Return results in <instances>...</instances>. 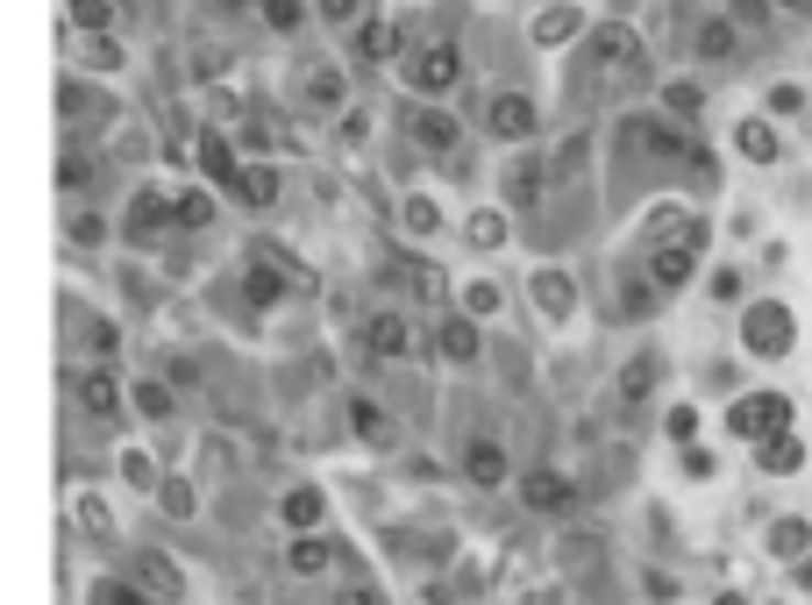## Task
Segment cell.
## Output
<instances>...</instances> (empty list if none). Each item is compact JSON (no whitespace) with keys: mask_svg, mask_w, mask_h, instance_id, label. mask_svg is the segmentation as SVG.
I'll return each instance as SVG.
<instances>
[{"mask_svg":"<svg viewBox=\"0 0 812 605\" xmlns=\"http://www.w3.org/2000/svg\"><path fill=\"white\" fill-rule=\"evenodd\" d=\"M457 79H463V51H457V43H420V51L406 57V86H414L420 100H442Z\"/></svg>","mask_w":812,"mask_h":605,"instance_id":"obj_1","label":"cell"},{"mask_svg":"<svg viewBox=\"0 0 812 605\" xmlns=\"http://www.w3.org/2000/svg\"><path fill=\"white\" fill-rule=\"evenodd\" d=\"M164 229H172V193H164V186H143V193L129 200V215H122V235H129V242H157Z\"/></svg>","mask_w":812,"mask_h":605,"instance_id":"obj_2","label":"cell"},{"mask_svg":"<svg viewBox=\"0 0 812 605\" xmlns=\"http://www.w3.org/2000/svg\"><path fill=\"white\" fill-rule=\"evenodd\" d=\"M592 65L606 72V79H627V72L641 65V43H635V29H592Z\"/></svg>","mask_w":812,"mask_h":605,"instance_id":"obj_3","label":"cell"},{"mask_svg":"<svg viewBox=\"0 0 812 605\" xmlns=\"http://www.w3.org/2000/svg\"><path fill=\"white\" fill-rule=\"evenodd\" d=\"M734 428H742V435H756V442H762V435H784V428H791V399H784V392L742 399V406H734Z\"/></svg>","mask_w":812,"mask_h":605,"instance_id":"obj_4","label":"cell"},{"mask_svg":"<svg viewBox=\"0 0 812 605\" xmlns=\"http://www.w3.org/2000/svg\"><path fill=\"white\" fill-rule=\"evenodd\" d=\"M485 129L506 135V143H528V135H535V100H528V94H500V100L485 108Z\"/></svg>","mask_w":812,"mask_h":605,"instance_id":"obj_5","label":"cell"},{"mask_svg":"<svg viewBox=\"0 0 812 605\" xmlns=\"http://www.w3.org/2000/svg\"><path fill=\"white\" fill-rule=\"evenodd\" d=\"M135 584H143L150 598H164V605H172V598H186V570H178L172 556H157V549H143V556H135Z\"/></svg>","mask_w":812,"mask_h":605,"instance_id":"obj_6","label":"cell"},{"mask_svg":"<svg viewBox=\"0 0 812 605\" xmlns=\"http://www.w3.org/2000/svg\"><path fill=\"white\" fill-rule=\"evenodd\" d=\"M364 350L385 356V363L414 350V328H406V314H371V321H364Z\"/></svg>","mask_w":812,"mask_h":605,"instance_id":"obj_7","label":"cell"},{"mask_svg":"<svg viewBox=\"0 0 812 605\" xmlns=\"http://www.w3.org/2000/svg\"><path fill=\"white\" fill-rule=\"evenodd\" d=\"M321 513H328V498L314 492V484H293V492L278 498V520L293 527V535H314V527H321Z\"/></svg>","mask_w":812,"mask_h":605,"instance_id":"obj_8","label":"cell"},{"mask_svg":"<svg viewBox=\"0 0 812 605\" xmlns=\"http://www.w3.org/2000/svg\"><path fill=\"white\" fill-rule=\"evenodd\" d=\"M784 342H791V321H784V307H756V314H748V350H762V356H784Z\"/></svg>","mask_w":812,"mask_h":605,"instance_id":"obj_9","label":"cell"},{"mask_svg":"<svg viewBox=\"0 0 812 605\" xmlns=\"http://www.w3.org/2000/svg\"><path fill=\"white\" fill-rule=\"evenodd\" d=\"M79 406H86L94 420H114V414H122V385H114L108 371H86V377H79Z\"/></svg>","mask_w":812,"mask_h":605,"instance_id":"obj_10","label":"cell"},{"mask_svg":"<svg viewBox=\"0 0 812 605\" xmlns=\"http://www.w3.org/2000/svg\"><path fill=\"white\" fill-rule=\"evenodd\" d=\"M520 498H528L535 513H563V506H570V477H556V471H528V477H520Z\"/></svg>","mask_w":812,"mask_h":605,"instance_id":"obj_11","label":"cell"},{"mask_svg":"<svg viewBox=\"0 0 812 605\" xmlns=\"http://www.w3.org/2000/svg\"><path fill=\"white\" fill-rule=\"evenodd\" d=\"M435 350H442L449 363H471L478 356V321H471V314H449V321L435 328Z\"/></svg>","mask_w":812,"mask_h":605,"instance_id":"obj_12","label":"cell"},{"mask_svg":"<svg viewBox=\"0 0 812 605\" xmlns=\"http://www.w3.org/2000/svg\"><path fill=\"white\" fill-rule=\"evenodd\" d=\"M350 36H356V57H364V65H385V57H399V29H393V22H356Z\"/></svg>","mask_w":812,"mask_h":605,"instance_id":"obj_13","label":"cell"},{"mask_svg":"<svg viewBox=\"0 0 812 605\" xmlns=\"http://www.w3.org/2000/svg\"><path fill=\"white\" fill-rule=\"evenodd\" d=\"M285 563H293L299 578H321V570L336 563V541H321V535H293V549H285Z\"/></svg>","mask_w":812,"mask_h":605,"instance_id":"obj_14","label":"cell"},{"mask_svg":"<svg viewBox=\"0 0 812 605\" xmlns=\"http://www.w3.org/2000/svg\"><path fill=\"white\" fill-rule=\"evenodd\" d=\"M414 143L442 157V150H457V121H449L442 108H420V114H414Z\"/></svg>","mask_w":812,"mask_h":605,"instance_id":"obj_15","label":"cell"},{"mask_svg":"<svg viewBox=\"0 0 812 605\" xmlns=\"http://www.w3.org/2000/svg\"><path fill=\"white\" fill-rule=\"evenodd\" d=\"M229 193H235L243 207H271V200H278V172H271V164H250V172L235 178Z\"/></svg>","mask_w":812,"mask_h":605,"instance_id":"obj_16","label":"cell"},{"mask_svg":"<svg viewBox=\"0 0 812 605\" xmlns=\"http://www.w3.org/2000/svg\"><path fill=\"white\" fill-rule=\"evenodd\" d=\"M649 271H656V285H684L691 278V242H656Z\"/></svg>","mask_w":812,"mask_h":605,"instance_id":"obj_17","label":"cell"},{"mask_svg":"<svg viewBox=\"0 0 812 605\" xmlns=\"http://www.w3.org/2000/svg\"><path fill=\"white\" fill-rule=\"evenodd\" d=\"M463 471H471V484H500L506 477V449L500 442H471L463 449Z\"/></svg>","mask_w":812,"mask_h":605,"instance_id":"obj_18","label":"cell"},{"mask_svg":"<svg viewBox=\"0 0 812 605\" xmlns=\"http://www.w3.org/2000/svg\"><path fill=\"white\" fill-rule=\"evenodd\" d=\"M299 94H307V108H342V94H350V86H342V72H336V65H314Z\"/></svg>","mask_w":812,"mask_h":605,"instance_id":"obj_19","label":"cell"},{"mask_svg":"<svg viewBox=\"0 0 812 605\" xmlns=\"http://www.w3.org/2000/svg\"><path fill=\"white\" fill-rule=\"evenodd\" d=\"M200 164H207V178H215L221 193H229L235 178H243V164H235V150L221 143V135H207V143H200Z\"/></svg>","mask_w":812,"mask_h":605,"instance_id":"obj_20","label":"cell"},{"mask_svg":"<svg viewBox=\"0 0 812 605\" xmlns=\"http://www.w3.org/2000/svg\"><path fill=\"white\" fill-rule=\"evenodd\" d=\"M79 527H86V535H100V541L122 535V520H114V506L100 492H79Z\"/></svg>","mask_w":812,"mask_h":605,"instance_id":"obj_21","label":"cell"},{"mask_svg":"<svg viewBox=\"0 0 812 605\" xmlns=\"http://www.w3.org/2000/svg\"><path fill=\"white\" fill-rule=\"evenodd\" d=\"M535 299H541L549 321H563V314H570V278H563V271H535Z\"/></svg>","mask_w":812,"mask_h":605,"instance_id":"obj_22","label":"cell"},{"mask_svg":"<svg viewBox=\"0 0 812 605\" xmlns=\"http://www.w3.org/2000/svg\"><path fill=\"white\" fill-rule=\"evenodd\" d=\"M350 428H356V435H364V442H378V449H385V442H393V420H385V414H378V399H350Z\"/></svg>","mask_w":812,"mask_h":605,"instance_id":"obj_23","label":"cell"},{"mask_svg":"<svg viewBox=\"0 0 812 605\" xmlns=\"http://www.w3.org/2000/svg\"><path fill=\"white\" fill-rule=\"evenodd\" d=\"M129 399H135V414H143V420H164V414H172V385H157V377H135Z\"/></svg>","mask_w":812,"mask_h":605,"instance_id":"obj_24","label":"cell"},{"mask_svg":"<svg viewBox=\"0 0 812 605\" xmlns=\"http://www.w3.org/2000/svg\"><path fill=\"white\" fill-rule=\"evenodd\" d=\"M172 221H178V229H207V221H215V200H207L200 186H193V193H172Z\"/></svg>","mask_w":812,"mask_h":605,"instance_id":"obj_25","label":"cell"},{"mask_svg":"<svg viewBox=\"0 0 812 605\" xmlns=\"http://www.w3.org/2000/svg\"><path fill=\"white\" fill-rule=\"evenodd\" d=\"M399 221H406V235H435V229H442V207H435L428 193H414V200L399 207Z\"/></svg>","mask_w":812,"mask_h":605,"instance_id":"obj_26","label":"cell"},{"mask_svg":"<svg viewBox=\"0 0 812 605\" xmlns=\"http://www.w3.org/2000/svg\"><path fill=\"white\" fill-rule=\"evenodd\" d=\"M94 605H150V592L135 578H100L94 584Z\"/></svg>","mask_w":812,"mask_h":605,"instance_id":"obj_27","label":"cell"},{"mask_svg":"<svg viewBox=\"0 0 812 605\" xmlns=\"http://www.w3.org/2000/svg\"><path fill=\"white\" fill-rule=\"evenodd\" d=\"M506 193H514V207H528L541 193V157H520L514 172H506Z\"/></svg>","mask_w":812,"mask_h":605,"instance_id":"obj_28","label":"cell"},{"mask_svg":"<svg viewBox=\"0 0 812 605\" xmlns=\"http://www.w3.org/2000/svg\"><path fill=\"white\" fill-rule=\"evenodd\" d=\"M122 477L135 484V492H157V463H150V449H122Z\"/></svg>","mask_w":812,"mask_h":605,"instance_id":"obj_29","label":"cell"},{"mask_svg":"<svg viewBox=\"0 0 812 605\" xmlns=\"http://www.w3.org/2000/svg\"><path fill=\"white\" fill-rule=\"evenodd\" d=\"M463 314H471V321L500 314V285H492V278H471V285H463Z\"/></svg>","mask_w":812,"mask_h":605,"instance_id":"obj_30","label":"cell"},{"mask_svg":"<svg viewBox=\"0 0 812 605\" xmlns=\"http://www.w3.org/2000/svg\"><path fill=\"white\" fill-rule=\"evenodd\" d=\"M264 22L278 29V36H293V29L307 22V0H264Z\"/></svg>","mask_w":812,"mask_h":605,"instance_id":"obj_31","label":"cell"},{"mask_svg":"<svg viewBox=\"0 0 812 605\" xmlns=\"http://www.w3.org/2000/svg\"><path fill=\"white\" fill-rule=\"evenodd\" d=\"M463 235H471L478 250H492V242H506V215H492V207H485V215H471V221H463Z\"/></svg>","mask_w":812,"mask_h":605,"instance_id":"obj_32","label":"cell"},{"mask_svg":"<svg viewBox=\"0 0 812 605\" xmlns=\"http://www.w3.org/2000/svg\"><path fill=\"white\" fill-rule=\"evenodd\" d=\"M314 14L336 22V29H356V22H364V0H314Z\"/></svg>","mask_w":812,"mask_h":605,"instance_id":"obj_33","label":"cell"},{"mask_svg":"<svg viewBox=\"0 0 812 605\" xmlns=\"http://www.w3.org/2000/svg\"><path fill=\"white\" fill-rule=\"evenodd\" d=\"M72 242H108V215L79 207V215H72Z\"/></svg>","mask_w":812,"mask_h":605,"instance_id":"obj_34","label":"cell"},{"mask_svg":"<svg viewBox=\"0 0 812 605\" xmlns=\"http://www.w3.org/2000/svg\"><path fill=\"white\" fill-rule=\"evenodd\" d=\"M157 506H164V513H193V484H186V477H164V484H157Z\"/></svg>","mask_w":812,"mask_h":605,"instance_id":"obj_35","label":"cell"},{"mask_svg":"<svg viewBox=\"0 0 812 605\" xmlns=\"http://www.w3.org/2000/svg\"><path fill=\"white\" fill-rule=\"evenodd\" d=\"M762 463H770V471H799V442H791V435H770Z\"/></svg>","mask_w":812,"mask_h":605,"instance_id":"obj_36","label":"cell"},{"mask_svg":"<svg viewBox=\"0 0 812 605\" xmlns=\"http://www.w3.org/2000/svg\"><path fill=\"white\" fill-rule=\"evenodd\" d=\"M742 150H748V157H762V164H770V157H777V135L762 129V121H748V129H742Z\"/></svg>","mask_w":812,"mask_h":605,"instance_id":"obj_37","label":"cell"},{"mask_svg":"<svg viewBox=\"0 0 812 605\" xmlns=\"http://www.w3.org/2000/svg\"><path fill=\"white\" fill-rule=\"evenodd\" d=\"M649 385H656V363H649V356H635V363H627V377H621V392H627V399H641Z\"/></svg>","mask_w":812,"mask_h":605,"instance_id":"obj_38","label":"cell"},{"mask_svg":"<svg viewBox=\"0 0 812 605\" xmlns=\"http://www.w3.org/2000/svg\"><path fill=\"white\" fill-rule=\"evenodd\" d=\"M699 51H705V57H727V51H734V29H727V22H705V29H699Z\"/></svg>","mask_w":812,"mask_h":605,"instance_id":"obj_39","label":"cell"},{"mask_svg":"<svg viewBox=\"0 0 812 605\" xmlns=\"http://www.w3.org/2000/svg\"><path fill=\"white\" fill-rule=\"evenodd\" d=\"M570 29H578V14H570V8H556V14H541V29H535V36H541V43H563Z\"/></svg>","mask_w":812,"mask_h":605,"instance_id":"obj_40","label":"cell"},{"mask_svg":"<svg viewBox=\"0 0 812 605\" xmlns=\"http://www.w3.org/2000/svg\"><path fill=\"white\" fill-rule=\"evenodd\" d=\"M72 22H79V29H108V0H72Z\"/></svg>","mask_w":812,"mask_h":605,"instance_id":"obj_41","label":"cell"},{"mask_svg":"<svg viewBox=\"0 0 812 605\" xmlns=\"http://www.w3.org/2000/svg\"><path fill=\"white\" fill-rule=\"evenodd\" d=\"M777 549H784V556H791V549H805V527H799V520H784V527H777Z\"/></svg>","mask_w":812,"mask_h":605,"instance_id":"obj_42","label":"cell"},{"mask_svg":"<svg viewBox=\"0 0 812 605\" xmlns=\"http://www.w3.org/2000/svg\"><path fill=\"white\" fill-rule=\"evenodd\" d=\"M342 135H350V143H364V135H371V114L350 108V114H342Z\"/></svg>","mask_w":812,"mask_h":605,"instance_id":"obj_43","label":"cell"},{"mask_svg":"<svg viewBox=\"0 0 812 605\" xmlns=\"http://www.w3.org/2000/svg\"><path fill=\"white\" fill-rule=\"evenodd\" d=\"M342 605H378V598H371V592H342Z\"/></svg>","mask_w":812,"mask_h":605,"instance_id":"obj_44","label":"cell"},{"mask_svg":"<svg viewBox=\"0 0 812 605\" xmlns=\"http://www.w3.org/2000/svg\"><path fill=\"white\" fill-rule=\"evenodd\" d=\"M777 8H805V0H777Z\"/></svg>","mask_w":812,"mask_h":605,"instance_id":"obj_45","label":"cell"}]
</instances>
